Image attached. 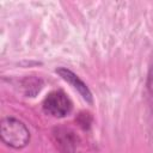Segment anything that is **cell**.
Segmentation results:
<instances>
[{
	"instance_id": "obj_1",
	"label": "cell",
	"mask_w": 153,
	"mask_h": 153,
	"mask_svg": "<svg viewBox=\"0 0 153 153\" xmlns=\"http://www.w3.org/2000/svg\"><path fill=\"white\" fill-rule=\"evenodd\" d=\"M0 136L5 145L20 149L30 141V131L27 127L14 117H5L0 123Z\"/></svg>"
},
{
	"instance_id": "obj_3",
	"label": "cell",
	"mask_w": 153,
	"mask_h": 153,
	"mask_svg": "<svg viewBox=\"0 0 153 153\" xmlns=\"http://www.w3.org/2000/svg\"><path fill=\"white\" fill-rule=\"evenodd\" d=\"M65 81H67L71 86H73L79 93H80V96L87 102V103H92L93 102V97H92V93H91V91H90V88L87 87V85L76 75V74H74L71 69H68V68H65V67H60V68H56V71H55Z\"/></svg>"
},
{
	"instance_id": "obj_4",
	"label": "cell",
	"mask_w": 153,
	"mask_h": 153,
	"mask_svg": "<svg viewBox=\"0 0 153 153\" xmlns=\"http://www.w3.org/2000/svg\"><path fill=\"white\" fill-rule=\"evenodd\" d=\"M56 136L59 137L57 142H59V146H60V148L62 149L63 153H74L75 152L76 139H75V136L73 135L72 131L65 130L63 133H61L60 130H57Z\"/></svg>"
},
{
	"instance_id": "obj_2",
	"label": "cell",
	"mask_w": 153,
	"mask_h": 153,
	"mask_svg": "<svg viewBox=\"0 0 153 153\" xmlns=\"http://www.w3.org/2000/svg\"><path fill=\"white\" fill-rule=\"evenodd\" d=\"M73 109V104L67 94L61 91H53L50 92L43 100V110L50 116L54 117H66L71 114Z\"/></svg>"
}]
</instances>
